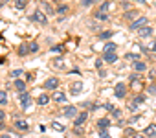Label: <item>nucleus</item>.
I'll list each match as a JSON object with an SVG mask.
<instances>
[{
	"label": "nucleus",
	"mask_w": 156,
	"mask_h": 138,
	"mask_svg": "<svg viewBox=\"0 0 156 138\" xmlns=\"http://www.w3.org/2000/svg\"><path fill=\"white\" fill-rule=\"evenodd\" d=\"M20 103H22V109L30 107V103H31V96H30L28 92H20Z\"/></svg>",
	"instance_id": "6e6552de"
},
{
	"label": "nucleus",
	"mask_w": 156,
	"mask_h": 138,
	"mask_svg": "<svg viewBox=\"0 0 156 138\" xmlns=\"http://www.w3.org/2000/svg\"><path fill=\"white\" fill-rule=\"evenodd\" d=\"M15 129H19V131H28V129H30V123H28L26 120H17V122H15Z\"/></svg>",
	"instance_id": "9b49d317"
},
{
	"label": "nucleus",
	"mask_w": 156,
	"mask_h": 138,
	"mask_svg": "<svg viewBox=\"0 0 156 138\" xmlns=\"http://www.w3.org/2000/svg\"><path fill=\"white\" fill-rule=\"evenodd\" d=\"M41 6H42L44 13H48V15H55V13H57V9H55V8H51V4H48V2H42Z\"/></svg>",
	"instance_id": "4468645a"
},
{
	"label": "nucleus",
	"mask_w": 156,
	"mask_h": 138,
	"mask_svg": "<svg viewBox=\"0 0 156 138\" xmlns=\"http://www.w3.org/2000/svg\"><path fill=\"white\" fill-rule=\"evenodd\" d=\"M132 138H143V136H140V134H134V136H132Z\"/></svg>",
	"instance_id": "37998d69"
},
{
	"label": "nucleus",
	"mask_w": 156,
	"mask_h": 138,
	"mask_svg": "<svg viewBox=\"0 0 156 138\" xmlns=\"http://www.w3.org/2000/svg\"><path fill=\"white\" fill-rule=\"evenodd\" d=\"M125 57H127V59H132V61H140V59H138V57H140L138 53H127Z\"/></svg>",
	"instance_id": "7c9ffc66"
},
{
	"label": "nucleus",
	"mask_w": 156,
	"mask_h": 138,
	"mask_svg": "<svg viewBox=\"0 0 156 138\" xmlns=\"http://www.w3.org/2000/svg\"><path fill=\"white\" fill-rule=\"evenodd\" d=\"M103 59L107 61V63H116L118 61V55H116V52H105V55H103Z\"/></svg>",
	"instance_id": "9d476101"
},
{
	"label": "nucleus",
	"mask_w": 156,
	"mask_h": 138,
	"mask_svg": "<svg viewBox=\"0 0 156 138\" xmlns=\"http://www.w3.org/2000/svg\"><path fill=\"white\" fill-rule=\"evenodd\" d=\"M26 2H28V0H15V8L17 9H24L26 8Z\"/></svg>",
	"instance_id": "aec40b11"
},
{
	"label": "nucleus",
	"mask_w": 156,
	"mask_h": 138,
	"mask_svg": "<svg viewBox=\"0 0 156 138\" xmlns=\"http://www.w3.org/2000/svg\"><path fill=\"white\" fill-rule=\"evenodd\" d=\"M22 74H24V72H22V70H13V72H11V78H13V79H15V78H20V76H22Z\"/></svg>",
	"instance_id": "2f4dec72"
},
{
	"label": "nucleus",
	"mask_w": 156,
	"mask_h": 138,
	"mask_svg": "<svg viewBox=\"0 0 156 138\" xmlns=\"http://www.w3.org/2000/svg\"><path fill=\"white\" fill-rule=\"evenodd\" d=\"M0 138H13V136H9V134H2Z\"/></svg>",
	"instance_id": "79ce46f5"
},
{
	"label": "nucleus",
	"mask_w": 156,
	"mask_h": 138,
	"mask_svg": "<svg viewBox=\"0 0 156 138\" xmlns=\"http://www.w3.org/2000/svg\"><path fill=\"white\" fill-rule=\"evenodd\" d=\"M143 101H145V96H136V98H134V103H136V105H138V103H143Z\"/></svg>",
	"instance_id": "72a5a7b5"
},
{
	"label": "nucleus",
	"mask_w": 156,
	"mask_h": 138,
	"mask_svg": "<svg viewBox=\"0 0 156 138\" xmlns=\"http://www.w3.org/2000/svg\"><path fill=\"white\" fill-rule=\"evenodd\" d=\"M4 118H6V114H4V111H2V109H0V120H4Z\"/></svg>",
	"instance_id": "a19ab883"
},
{
	"label": "nucleus",
	"mask_w": 156,
	"mask_h": 138,
	"mask_svg": "<svg viewBox=\"0 0 156 138\" xmlns=\"http://www.w3.org/2000/svg\"><path fill=\"white\" fill-rule=\"evenodd\" d=\"M26 53H30V46H20L19 55H26Z\"/></svg>",
	"instance_id": "c85d7f7f"
},
{
	"label": "nucleus",
	"mask_w": 156,
	"mask_h": 138,
	"mask_svg": "<svg viewBox=\"0 0 156 138\" xmlns=\"http://www.w3.org/2000/svg\"><path fill=\"white\" fill-rule=\"evenodd\" d=\"M110 112H112V114H114V116H116V118H119V116H121V112H119V111H118V109H112V111H110Z\"/></svg>",
	"instance_id": "4c0bfd02"
},
{
	"label": "nucleus",
	"mask_w": 156,
	"mask_h": 138,
	"mask_svg": "<svg viewBox=\"0 0 156 138\" xmlns=\"http://www.w3.org/2000/svg\"><path fill=\"white\" fill-rule=\"evenodd\" d=\"M151 35H152V28H151V26H143V28L140 30V37L147 39V37H151Z\"/></svg>",
	"instance_id": "2eb2a0df"
},
{
	"label": "nucleus",
	"mask_w": 156,
	"mask_h": 138,
	"mask_svg": "<svg viewBox=\"0 0 156 138\" xmlns=\"http://www.w3.org/2000/svg\"><path fill=\"white\" fill-rule=\"evenodd\" d=\"M13 87H15L19 92H26V81H24V79H17V81L13 83Z\"/></svg>",
	"instance_id": "dca6fc26"
},
{
	"label": "nucleus",
	"mask_w": 156,
	"mask_h": 138,
	"mask_svg": "<svg viewBox=\"0 0 156 138\" xmlns=\"http://www.w3.org/2000/svg\"><path fill=\"white\" fill-rule=\"evenodd\" d=\"M130 87H132L134 90H140V89L143 87V83H141L140 79H132V81H130Z\"/></svg>",
	"instance_id": "a211bd4d"
},
{
	"label": "nucleus",
	"mask_w": 156,
	"mask_h": 138,
	"mask_svg": "<svg viewBox=\"0 0 156 138\" xmlns=\"http://www.w3.org/2000/svg\"><path fill=\"white\" fill-rule=\"evenodd\" d=\"M143 26H147V19H145V17H138L136 20H132V22H130V26H129V28H130V30H141Z\"/></svg>",
	"instance_id": "f03ea898"
},
{
	"label": "nucleus",
	"mask_w": 156,
	"mask_h": 138,
	"mask_svg": "<svg viewBox=\"0 0 156 138\" xmlns=\"http://www.w3.org/2000/svg\"><path fill=\"white\" fill-rule=\"evenodd\" d=\"M114 50H116V44H114V42H107L103 52H114Z\"/></svg>",
	"instance_id": "bb28decb"
},
{
	"label": "nucleus",
	"mask_w": 156,
	"mask_h": 138,
	"mask_svg": "<svg viewBox=\"0 0 156 138\" xmlns=\"http://www.w3.org/2000/svg\"><path fill=\"white\" fill-rule=\"evenodd\" d=\"M62 114H64L66 118H77V107H73V105H68V107H64Z\"/></svg>",
	"instance_id": "39448f33"
},
{
	"label": "nucleus",
	"mask_w": 156,
	"mask_h": 138,
	"mask_svg": "<svg viewBox=\"0 0 156 138\" xmlns=\"http://www.w3.org/2000/svg\"><path fill=\"white\" fill-rule=\"evenodd\" d=\"M110 6H112V4H110V2H103V6H101V8H99V11H101V13H107V11H108V9H110Z\"/></svg>",
	"instance_id": "a878e982"
},
{
	"label": "nucleus",
	"mask_w": 156,
	"mask_h": 138,
	"mask_svg": "<svg viewBox=\"0 0 156 138\" xmlns=\"http://www.w3.org/2000/svg\"><path fill=\"white\" fill-rule=\"evenodd\" d=\"M51 127H53V129H57V131H64V127H62L61 123H57V122H53V123H51Z\"/></svg>",
	"instance_id": "f704fd0d"
},
{
	"label": "nucleus",
	"mask_w": 156,
	"mask_h": 138,
	"mask_svg": "<svg viewBox=\"0 0 156 138\" xmlns=\"http://www.w3.org/2000/svg\"><path fill=\"white\" fill-rule=\"evenodd\" d=\"M96 2H98V0H83L81 4H83V6L87 8V6H92V4H96Z\"/></svg>",
	"instance_id": "473e14b6"
},
{
	"label": "nucleus",
	"mask_w": 156,
	"mask_h": 138,
	"mask_svg": "<svg viewBox=\"0 0 156 138\" xmlns=\"http://www.w3.org/2000/svg\"><path fill=\"white\" fill-rule=\"evenodd\" d=\"M143 134L145 136H156V123H151L143 129Z\"/></svg>",
	"instance_id": "f8f14e48"
},
{
	"label": "nucleus",
	"mask_w": 156,
	"mask_h": 138,
	"mask_svg": "<svg viewBox=\"0 0 156 138\" xmlns=\"http://www.w3.org/2000/svg\"><path fill=\"white\" fill-rule=\"evenodd\" d=\"M31 20H33V22H39V24H42V26L48 24V20H46V13H42L41 9H37V11L31 15Z\"/></svg>",
	"instance_id": "f257e3e1"
},
{
	"label": "nucleus",
	"mask_w": 156,
	"mask_h": 138,
	"mask_svg": "<svg viewBox=\"0 0 156 138\" xmlns=\"http://www.w3.org/2000/svg\"><path fill=\"white\" fill-rule=\"evenodd\" d=\"M110 127V120L108 118H101V120H98V129L99 131H107Z\"/></svg>",
	"instance_id": "1a4fd4ad"
},
{
	"label": "nucleus",
	"mask_w": 156,
	"mask_h": 138,
	"mask_svg": "<svg viewBox=\"0 0 156 138\" xmlns=\"http://www.w3.org/2000/svg\"><path fill=\"white\" fill-rule=\"evenodd\" d=\"M96 19H98V20H101V22H105V20H108V15H107V13L98 11V13H96Z\"/></svg>",
	"instance_id": "4be33fe9"
},
{
	"label": "nucleus",
	"mask_w": 156,
	"mask_h": 138,
	"mask_svg": "<svg viewBox=\"0 0 156 138\" xmlns=\"http://www.w3.org/2000/svg\"><path fill=\"white\" fill-rule=\"evenodd\" d=\"M53 101L64 103V101H66V94H64V92H53Z\"/></svg>",
	"instance_id": "f3484780"
},
{
	"label": "nucleus",
	"mask_w": 156,
	"mask_h": 138,
	"mask_svg": "<svg viewBox=\"0 0 156 138\" xmlns=\"http://www.w3.org/2000/svg\"><path fill=\"white\" fill-rule=\"evenodd\" d=\"M62 50H64V48H62V44H57V46H53V48H51V52H53V53H62Z\"/></svg>",
	"instance_id": "cd10ccee"
},
{
	"label": "nucleus",
	"mask_w": 156,
	"mask_h": 138,
	"mask_svg": "<svg viewBox=\"0 0 156 138\" xmlns=\"http://www.w3.org/2000/svg\"><path fill=\"white\" fill-rule=\"evenodd\" d=\"M112 35H114L112 31H103V33H99V39H101V41H108Z\"/></svg>",
	"instance_id": "5701e85b"
},
{
	"label": "nucleus",
	"mask_w": 156,
	"mask_h": 138,
	"mask_svg": "<svg viewBox=\"0 0 156 138\" xmlns=\"http://www.w3.org/2000/svg\"><path fill=\"white\" fill-rule=\"evenodd\" d=\"M51 2H59V0H51Z\"/></svg>",
	"instance_id": "c03bdc74"
},
{
	"label": "nucleus",
	"mask_w": 156,
	"mask_h": 138,
	"mask_svg": "<svg viewBox=\"0 0 156 138\" xmlns=\"http://www.w3.org/2000/svg\"><path fill=\"white\" fill-rule=\"evenodd\" d=\"M37 101H39V105H48V101H50V98H48L46 94H41Z\"/></svg>",
	"instance_id": "6ab92c4d"
},
{
	"label": "nucleus",
	"mask_w": 156,
	"mask_h": 138,
	"mask_svg": "<svg viewBox=\"0 0 156 138\" xmlns=\"http://www.w3.org/2000/svg\"><path fill=\"white\" fill-rule=\"evenodd\" d=\"M53 66H57V68H62V61H61V59L53 61Z\"/></svg>",
	"instance_id": "c9c22d12"
},
{
	"label": "nucleus",
	"mask_w": 156,
	"mask_h": 138,
	"mask_svg": "<svg viewBox=\"0 0 156 138\" xmlns=\"http://www.w3.org/2000/svg\"><path fill=\"white\" fill-rule=\"evenodd\" d=\"M37 50H39V44H37V42H31V44H30V52H31V53H35Z\"/></svg>",
	"instance_id": "c756f323"
},
{
	"label": "nucleus",
	"mask_w": 156,
	"mask_h": 138,
	"mask_svg": "<svg viewBox=\"0 0 156 138\" xmlns=\"http://www.w3.org/2000/svg\"><path fill=\"white\" fill-rule=\"evenodd\" d=\"M99 138H110L107 131H99Z\"/></svg>",
	"instance_id": "e433bc0d"
},
{
	"label": "nucleus",
	"mask_w": 156,
	"mask_h": 138,
	"mask_svg": "<svg viewBox=\"0 0 156 138\" xmlns=\"http://www.w3.org/2000/svg\"><path fill=\"white\" fill-rule=\"evenodd\" d=\"M4 129H6V123H4L2 120H0V131H4Z\"/></svg>",
	"instance_id": "58836bf2"
},
{
	"label": "nucleus",
	"mask_w": 156,
	"mask_h": 138,
	"mask_svg": "<svg viewBox=\"0 0 156 138\" xmlns=\"http://www.w3.org/2000/svg\"><path fill=\"white\" fill-rule=\"evenodd\" d=\"M66 11H68V6H66V4H59V6H57V13H59V15H64Z\"/></svg>",
	"instance_id": "412c9836"
},
{
	"label": "nucleus",
	"mask_w": 156,
	"mask_h": 138,
	"mask_svg": "<svg viewBox=\"0 0 156 138\" xmlns=\"http://www.w3.org/2000/svg\"><path fill=\"white\" fill-rule=\"evenodd\" d=\"M132 68H134L136 72H145V70H147V64H145L143 61H136V63L132 64Z\"/></svg>",
	"instance_id": "ddd939ff"
},
{
	"label": "nucleus",
	"mask_w": 156,
	"mask_h": 138,
	"mask_svg": "<svg viewBox=\"0 0 156 138\" xmlns=\"http://www.w3.org/2000/svg\"><path fill=\"white\" fill-rule=\"evenodd\" d=\"M8 2H9V0H0V8H2V6H6Z\"/></svg>",
	"instance_id": "ea45409f"
},
{
	"label": "nucleus",
	"mask_w": 156,
	"mask_h": 138,
	"mask_svg": "<svg viewBox=\"0 0 156 138\" xmlns=\"http://www.w3.org/2000/svg\"><path fill=\"white\" fill-rule=\"evenodd\" d=\"M8 103V94L2 90V92H0V105H6Z\"/></svg>",
	"instance_id": "393cba45"
},
{
	"label": "nucleus",
	"mask_w": 156,
	"mask_h": 138,
	"mask_svg": "<svg viewBox=\"0 0 156 138\" xmlns=\"http://www.w3.org/2000/svg\"><path fill=\"white\" fill-rule=\"evenodd\" d=\"M57 87H59V79L57 78H50V79L44 81V89H48V90H55Z\"/></svg>",
	"instance_id": "20e7f679"
},
{
	"label": "nucleus",
	"mask_w": 156,
	"mask_h": 138,
	"mask_svg": "<svg viewBox=\"0 0 156 138\" xmlns=\"http://www.w3.org/2000/svg\"><path fill=\"white\" fill-rule=\"evenodd\" d=\"M85 122H87V112H79V114H77V118L73 120V125L75 127H83Z\"/></svg>",
	"instance_id": "423d86ee"
},
{
	"label": "nucleus",
	"mask_w": 156,
	"mask_h": 138,
	"mask_svg": "<svg viewBox=\"0 0 156 138\" xmlns=\"http://www.w3.org/2000/svg\"><path fill=\"white\" fill-rule=\"evenodd\" d=\"M81 90H83V81H73L70 85V92L72 94H79Z\"/></svg>",
	"instance_id": "0eeeda50"
},
{
	"label": "nucleus",
	"mask_w": 156,
	"mask_h": 138,
	"mask_svg": "<svg viewBox=\"0 0 156 138\" xmlns=\"http://www.w3.org/2000/svg\"><path fill=\"white\" fill-rule=\"evenodd\" d=\"M134 17H138V13H136V11H129V13H125V17H123V19L129 22V20H132Z\"/></svg>",
	"instance_id": "b1692460"
},
{
	"label": "nucleus",
	"mask_w": 156,
	"mask_h": 138,
	"mask_svg": "<svg viewBox=\"0 0 156 138\" xmlns=\"http://www.w3.org/2000/svg\"><path fill=\"white\" fill-rule=\"evenodd\" d=\"M114 94H116V98H125V94H127L125 83H118V85L114 87Z\"/></svg>",
	"instance_id": "7ed1b4c3"
}]
</instances>
